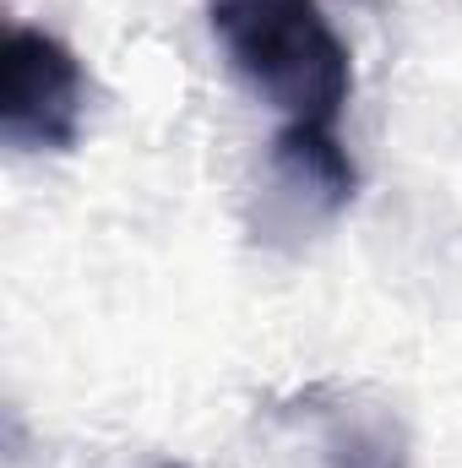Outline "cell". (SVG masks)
Masks as SVG:
<instances>
[{
  "mask_svg": "<svg viewBox=\"0 0 462 468\" xmlns=\"http://www.w3.org/2000/svg\"><path fill=\"white\" fill-rule=\"evenodd\" d=\"M207 22L234 77L283 125H338L353 60L321 0H207Z\"/></svg>",
  "mask_w": 462,
  "mask_h": 468,
  "instance_id": "obj_1",
  "label": "cell"
},
{
  "mask_svg": "<svg viewBox=\"0 0 462 468\" xmlns=\"http://www.w3.org/2000/svg\"><path fill=\"white\" fill-rule=\"evenodd\" d=\"M88 77L66 38L11 27L0 49V136L16 153H66L82 136Z\"/></svg>",
  "mask_w": 462,
  "mask_h": 468,
  "instance_id": "obj_2",
  "label": "cell"
},
{
  "mask_svg": "<svg viewBox=\"0 0 462 468\" xmlns=\"http://www.w3.org/2000/svg\"><path fill=\"white\" fill-rule=\"evenodd\" d=\"M272 180L294 207L327 218L353 197V158L338 142V125H283L272 136Z\"/></svg>",
  "mask_w": 462,
  "mask_h": 468,
  "instance_id": "obj_3",
  "label": "cell"
},
{
  "mask_svg": "<svg viewBox=\"0 0 462 468\" xmlns=\"http://www.w3.org/2000/svg\"><path fill=\"white\" fill-rule=\"evenodd\" d=\"M327 452L338 468H403V447L375 420H348L327 436Z\"/></svg>",
  "mask_w": 462,
  "mask_h": 468,
  "instance_id": "obj_4",
  "label": "cell"
},
{
  "mask_svg": "<svg viewBox=\"0 0 462 468\" xmlns=\"http://www.w3.org/2000/svg\"><path fill=\"white\" fill-rule=\"evenodd\" d=\"M169 468H180V463H169Z\"/></svg>",
  "mask_w": 462,
  "mask_h": 468,
  "instance_id": "obj_5",
  "label": "cell"
}]
</instances>
